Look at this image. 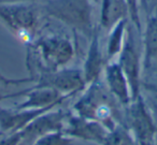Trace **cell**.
<instances>
[{
	"mask_svg": "<svg viewBox=\"0 0 157 145\" xmlns=\"http://www.w3.org/2000/svg\"><path fill=\"white\" fill-rule=\"evenodd\" d=\"M55 106L38 109V110H20V109L0 108V133L9 134L23 130L38 116Z\"/></svg>",
	"mask_w": 157,
	"mask_h": 145,
	"instance_id": "obj_10",
	"label": "cell"
},
{
	"mask_svg": "<svg viewBox=\"0 0 157 145\" xmlns=\"http://www.w3.org/2000/svg\"><path fill=\"white\" fill-rule=\"evenodd\" d=\"M128 105V121L138 144L152 145L156 133V126L142 96L133 99Z\"/></svg>",
	"mask_w": 157,
	"mask_h": 145,
	"instance_id": "obj_7",
	"label": "cell"
},
{
	"mask_svg": "<svg viewBox=\"0 0 157 145\" xmlns=\"http://www.w3.org/2000/svg\"><path fill=\"white\" fill-rule=\"evenodd\" d=\"M117 100L99 80L88 85V88L74 104L75 114L102 124L109 131L118 124Z\"/></svg>",
	"mask_w": 157,
	"mask_h": 145,
	"instance_id": "obj_3",
	"label": "cell"
},
{
	"mask_svg": "<svg viewBox=\"0 0 157 145\" xmlns=\"http://www.w3.org/2000/svg\"><path fill=\"white\" fill-rule=\"evenodd\" d=\"M100 28L97 25L94 33L90 37L87 56H86V60L84 63V68L82 70L86 85H90L98 81L103 69L105 59H103L102 52L100 48Z\"/></svg>",
	"mask_w": 157,
	"mask_h": 145,
	"instance_id": "obj_13",
	"label": "cell"
},
{
	"mask_svg": "<svg viewBox=\"0 0 157 145\" xmlns=\"http://www.w3.org/2000/svg\"><path fill=\"white\" fill-rule=\"evenodd\" d=\"M129 7V21L139 33H142V24L140 20V7L145 5L146 0H126Z\"/></svg>",
	"mask_w": 157,
	"mask_h": 145,
	"instance_id": "obj_20",
	"label": "cell"
},
{
	"mask_svg": "<svg viewBox=\"0 0 157 145\" xmlns=\"http://www.w3.org/2000/svg\"><path fill=\"white\" fill-rule=\"evenodd\" d=\"M129 20V7L126 0H101L98 26L110 31L117 23Z\"/></svg>",
	"mask_w": 157,
	"mask_h": 145,
	"instance_id": "obj_14",
	"label": "cell"
},
{
	"mask_svg": "<svg viewBox=\"0 0 157 145\" xmlns=\"http://www.w3.org/2000/svg\"><path fill=\"white\" fill-rule=\"evenodd\" d=\"M26 99L22 103L17 104L15 109L20 110H38V109L57 106L63 100L69 98L51 87L35 86L33 88L26 89L24 93Z\"/></svg>",
	"mask_w": 157,
	"mask_h": 145,
	"instance_id": "obj_11",
	"label": "cell"
},
{
	"mask_svg": "<svg viewBox=\"0 0 157 145\" xmlns=\"http://www.w3.org/2000/svg\"><path fill=\"white\" fill-rule=\"evenodd\" d=\"M105 84L110 93L122 105H128L132 101L128 81L118 63L110 61L105 66Z\"/></svg>",
	"mask_w": 157,
	"mask_h": 145,
	"instance_id": "obj_12",
	"label": "cell"
},
{
	"mask_svg": "<svg viewBox=\"0 0 157 145\" xmlns=\"http://www.w3.org/2000/svg\"><path fill=\"white\" fill-rule=\"evenodd\" d=\"M71 139L61 131H55L41 136L33 143V145H70Z\"/></svg>",
	"mask_w": 157,
	"mask_h": 145,
	"instance_id": "obj_19",
	"label": "cell"
},
{
	"mask_svg": "<svg viewBox=\"0 0 157 145\" xmlns=\"http://www.w3.org/2000/svg\"><path fill=\"white\" fill-rule=\"evenodd\" d=\"M36 86L51 87L63 95L71 97L74 93L84 89L87 85L82 70L68 69L65 67L55 71L41 72Z\"/></svg>",
	"mask_w": 157,
	"mask_h": 145,
	"instance_id": "obj_6",
	"label": "cell"
},
{
	"mask_svg": "<svg viewBox=\"0 0 157 145\" xmlns=\"http://www.w3.org/2000/svg\"><path fill=\"white\" fill-rule=\"evenodd\" d=\"M146 1H147V2H148V1H151V0H146Z\"/></svg>",
	"mask_w": 157,
	"mask_h": 145,
	"instance_id": "obj_23",
	"label": "cell"
},
{
	"mask_svg": "<svg viewBox=\"0 0 157 145\" xmlns=\"http://www.w3.org/2000/svg\"><path fill=\"white\" fill-rule=\"evenodd\" d=\"M103 144L105 145H135V141H133L130 132L126 128L121 125H117L114 129L109 131Z\"/></svg>",
	"mask_w": 157,
	"mask_h": 145,
	"instance_id": "obj_18",
	"label": "cell"
},
{
	"mask_svg": "<svg viewBox=\"0 0 157 145\" xmlns=\"http://www.w3.org/2000/svg\"><path fill=\"white\" fill-rule=\"evenodd\" d=\"M41 8L48 17L88 39L97 27L94 23L93 0H46Z\"/></svg>",
	"mask_w": 157,
	"mask_h": 145,
	"instance_id": "obj_2",
	"label": "cell"
},
{
	"mask_svg": "<svg viewBox=\"0 0 157 145\" xmlns=\"http://www.w3.org/2000/svg\"><path fill=\"white\" fill-rule=\"evenodd\" d=\"M22 141V132L3 134L0 133V145H20Z\"/></svg>",
	"mask_w": 157,
	"mask_h": 145,
	"instance_id": "obj_21",
	"label": "cell"
},
{
	"mask_svg": "<svg viewBox=\"0 0 157 145\" xmlns=\"http://www.w3.org/2000/svg\"><path fill=\"white\" fill-rule=\"evenodd\" d=\"M66 117L67 115L61 111L53 112L52 110L38 116L24 129L21 130L22 132L21 144H29V143L33 144L36 140L45 134L55 131H61Z\"/></svg>",
	"mask_w": 157,
	"mask_h": 145,
	"instance_id": "obj_9",
	"label": "cell"
},
{
	"mask_svg": "<svg viewBox=\"0 0 157 145\" xmlns=\"http://www.w3.org/2000/svg\"><path fill=\"white\" fill-rule=\"evenodd\" d=\"M43 11L33 0L0 1V23L20 42L30 44L42 26Z\"/></svg>",
	"mask_w": 157,
	"mask_h": 145,
	"instance_id": "obj_1",
	"label": "cell"
},
{
	"mask_svg": "<svg viewBox=\"0 0 157 145\" xmlns=\"http://www.w3.org/2000/svg\"><path fill=\"white\" fill-rule=\"evenodd\" d=\"M144 50V63L150 65L157 59V14H150L146 20L145 28L142 32Z\"/></svg>",
	"mask_w": 157,
	"mask_h": 145,
	"instance_id": "obj_15",
	"label": "cell"
},
{
	"mask_svg": "<svg viewBox=\"0 0 157 145\" xmlns=\"http://www.w3.org/2000/svg\"><path fill=\"white\" fill-rule=\"evenodd\" d=\"M155 105H156V108H157V90L155 91Z\"/></svg>",
	"mask_w": 157,
	"mask_h": 145,
	"instance_id": "obj_22",
	"label": "cell"
},
{
	"mask_svg": "<svg viewBox=\"0 0 157 145\" xmlns=\"http://www.w3.org/2000/svg\"><path fill=\"white\" fill-rule=\"evenodd\" d=\"M61 132L67 136H74L103 144L109 130L98 121L75 114L66 117Z\"/></svg>",
	"mask_w": 157,
	"mask_h": 145,
	"instance_id": "obj_8",
	"label": "cell"
},
{
	"mask_svg": "<svg viewBox=\"0 0 157 145\" xmlns=\"http://www.w3.org/2000/svg\"><path fill=\"white\" fill-rule=\"evenodd\" d=\"M129 20H124L117 23L110 31H108L107 40V61L113 60L116 56H118L125 43L127 27Z\"/></svg>",
	"mask_w": 157,
	"mask_h": 145,
	"instance_id": "obj_16",
	"label": "cell"
},
{
	"mask_svg": "<svg viewBox=\"0 0 157 145\" xmlns=\"http://www.w3.org/2000/svg\"><path fill=\"white\" fill-rule=\"evenodd\" d=\"M28 54L36 56L42 71H55L65 68L73 59L75 48L69 37L59 33L38 35L28 44Z\"/></svg>",
	"mask_w": 157,
	"mask_h": 145,
	"instance_id": "obj_4",
	"label": "cell"
},
{
	"mask_svg": "<svg viewBox=\"0 0 157 145\" xmlns=\"http://www.w3.org/2000/svg\"><path fill=\"white\" fill-rule=\"evenodd\" d=\"M35 81V78H20V80H13V78H7L0 73V101L1 100L8 99V98H13V97H20L23 96V91H18V93H11L12 88L16 86H20L25 83H30Z\"/></svg>",
	"mask_w": 157,
	"mask_h": 145,
	"instance_id": "obj_17",
	"label": "cell"
},
{
	"mask_svg": "<svg viewBox=\"0 0 157 145\" xmlns=\"http://www.w3.org/2000/svg\"><path fill=\"white\" fill-rule=\"evenodd\" d=\"M137 29L133 25L129 24L127 27L125 43L118 55V61L130 87L132 100L139 97L140 93V55L138 52L137 39L135 32Z\"/></svg>",
	"mask_w": 157,
	"mask_h": 145,
	"instance_id": "obj_5",
	"label": "cell"
}]
</instances>
